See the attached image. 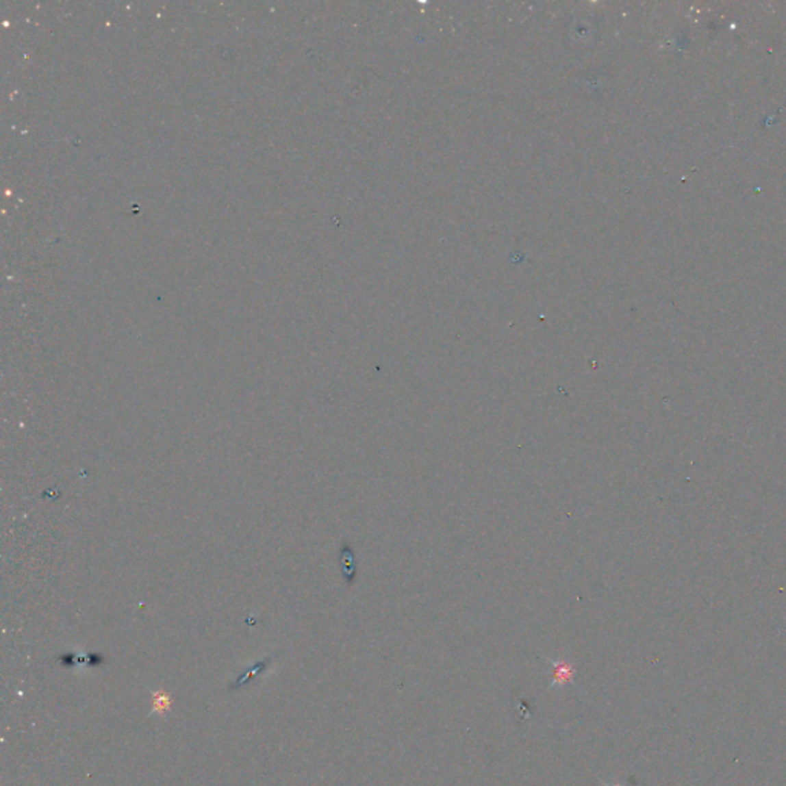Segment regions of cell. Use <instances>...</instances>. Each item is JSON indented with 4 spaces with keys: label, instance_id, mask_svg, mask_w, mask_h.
Returning <instances> with one entry per match:
<instances>
[{
    "label": "cell",
    "instance_id": "3",
    "mask_svg": "<svg viewBox=\"0 0 786 786\" xmlns=\"http://www.w3.org/2000/svg\"><path fill=\"white\" fill-rule=\"evenodd\" d=\"M607 786H622V785H607Z\"/></svg>",
    "mask_w": 786,
    "mask_h": 786
},
{
    "label": "cell",
    "instance_id": "1",
    "mask_svg": "<svg viewBox=\"0 0 786 786\" xmlns=\"http://www.w3.org/2000/svg\"><path fill=\"white\" fill-rule=\"evenodd\" d=\"M548 662L551 663V668H553V681L550 683V688H555V687H566V685H576L574 683V676H576V667L568 661H563V659H559V661H553V659H548Z\"/></svg>",
    "mask_w": 786,
    "mask_h": 786
},
{
    "label": "cell",
    "instance_id": "2",
    "mask_svg": "<svg viewBox=\"0 0 786 786\" xmlns=\"http://www.w3.org/2000/svg\"><path fill=\"white\" fill-rule=\"evenodd\" d=\"M154 702H155V709H160V711H163V709L168 708V705H169V699H168V697H163V696L158 697V694L155 696V700H154Z\"/></svg>",
    "mask_w": 786,
    "mask_h": 786
}]
</instances>
